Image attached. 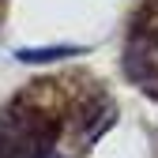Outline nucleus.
Instances as JSON below:
<instances>
[{
  "mask_svg": "<svg viewBox=\"0 0 158 158\" xmlns=\"http://www.w3.org/2000/svg\"><path fill=\"white\" fill-rule=\"evenodd\" d=\"M49 83H38L30 94L0 109V158H49L64 128V117L49 102Z\"/></svg>",
  "mask_w": 158,
  "mask_h": 158,
  "instance_id": "f257e3e1",
  "label": "nucleus"
},
{
  "mask_svg": "<svg viewBox=\"0 0 158 158\" xmlns=\"http://www.w3.org/2000/svg\"><path fill=\"white\" fill-rule=\"evenodd\" d=\"M124 72H128L143 90L158 94V27H154V30H139V34L128 42Z\"/></svg>",
  "mask_w": 158,
  "mask_h": 158,
  "instance_id": "f03ea898",
  "label": "nucleus"
},
{
  "mask_svg": "<svg viewBox=\"0 0 158 158\" xmlns=\"http://www.w3.org/2000/svg\"><path fill=\"white\" fill-rule=\"evenodd\" d=\"M72 53H79V45H53V49H19L15 56L23 64H49V60H56V56H72Z\"/></svg>",
  "mask_w": 158,
  "mask_h": 158,
  "instance_id": "7ed1b4c3",
  "label": "nucleus"
},
{
  "mask_svg": "<svg viewBox=\"0 0 158 158\" xmlns=\"http://www.w3.org/2000/svg\"><path fill=\"white\" fill-rule=\"evenodd\" d=\"M49 158H64V154H49Z\"/></svg>",
  "mask_w": 158,
  "mask_h": 158,
  "instance_id": "20e7f679",
  "label": "nucleus"
}]
</instances>
